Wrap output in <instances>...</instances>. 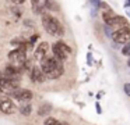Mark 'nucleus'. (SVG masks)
I'll list each match as a JSON object with an SVG mask.
<instances>
[{"label":"nucleus","instance_id":"1","mask_svg":"<svg viewBox=\"0 0 130 125\" xmlns=\"http://www.w3.org/2000/svg\"><path fill=\"white\" fill-rule=\"evenodd\" d=\"M41 68L45 72L46 78H49V79H57L64 72L63 61L56 58L55 56H45L41 60Z\"/></svg>","mask_w":130,"mask_h":125},{"label":"nucleus","instance_id":"2","mask_svg":"<svg viewBox=\"0 0 130 125\" xmlns=\"http://www.w3.org/2000/svg\"><path fill=\"white\" fill-rule=\"evenodd\" d=\"M41 17H42V25H43V28H45V31L48 33H51V35H53V36H62L63 33H64L63 25L60 24L59 19L55 18L52 14L43 13Z\"/></svg>","mask_w":130,"mask_h":125},{"label":"nucleus","instance_id":"3","mask_svg":"<svg viewBox=\"0 0 130 125\" xmlns=\"http://www.w3.org/2000/svg\"><path fill=\"white\" fill-rule=\"evenodd\" d=\"M52 52H53L55 57L59 58V60H62V61H66L69 58V56L71 54L70 46H69V44H66L64 42H62V40L53 43V46H52Z\"/></svg>","mask_w":130,"mask_h":125},{"label":"nucleus","instance_id":"4","mask_svg":"<svg viewBox=\"0 0 130 125\" xmlns=\"http://www.w3.org/2000/svg\"><path fill=\"white\" fill-rule=\"evenodd\" d=\"M112 39L115 43L119 44H126L130 40V27L126 28H120V29H116L112 33Z\"/></svg>","mask_w":130,"mask_h":125},{"label":"nucleus","instance_id":"5","mask_svg":"<svg viewBox=\"0 0 130 125\" xmlns=\"http://www.w3.org/2000/svg\"><path fill=\"white\" fill-rule=\"evenodd\" d=\"M7 57H9V60L11 64H14V65H17V67H23L24 63L27 61V53L21 52L20 49H14L9 53Z\"/></svg>","mask_w":130,"mask_h":125},{"label":"nucleus","instance_id":"6","mask_svg":"<svg viewBox=\"0 0 130 125\" xmlns=\"http://www.w3.org/2000/svg\"><path fill=\"white\" fill-rule=\"evenodd\" d=\"M10 96H13L14 99L20 100V102H29V100L34 97V94H32L31 90H28V89H21V88H17L14 92H13Z\"/></svg>","mask_w":130,"mask_h":125},{"label":"nucleus","instance_id":"7","mask_svg":"<svg viewBox=\"0 0 130 125\" xmlns=\"http://www.w3.org/2000/svg\"><path fill=\"white\" fill-rule=\"evenodd\" d=\"M0 111L4 114H13L15 111V106L10 97H3L0 100Z\"/></svg>","mask_w":130,"mask_h":125},{"label":"nucleus","instance_id":"8","mask_svg":"<svg viewBox=\"0 0 130 125\" xmlns=\"http://www.w3.org/2000/svg\"><path fill=\"white\" fill-rule=\"evenodd\" d=\"M29 77H31V79L34 81V82H38V83H42L46 81V75H45V72L42 71L41 65H35L34 68H32V71L29 72Z\"/></svg>","mask_w":130,"mask_h":125},{"label":"nucleus","instance_id":"9","mask_svg":"<svg viewBox=\"0 0 130 125\" xmlns=\"http://www.w3.org/2000/svg\"><path fill=\"white\" fill-rule=\"evenodd\" d=\"M48 50H49V43L48 42H42V43H39L37 46V49H35V53H34L35 58L42 60V58L48 54Z\"/></svg>","mask_w":130,"mask_h":125},{"label":"nucleus","instance_id":"10","mask_svg":"<svg viewBox=\"0 0 130 125\" xmlns=\"http://www.w3.org/2000/svg\"><path fill=\"white\" fill-rule=\"evenodd\" d=\"M32 2V7H34V13L35 14H41L49 6V0H31Z\"/></svg>","mask_w":130,"mask_h":125},{"label":"nucleus","instance_id":"11","mask_svg":"<svg viewBox=\"0 0 130 125\" xmlns=\"http://www.w3.org/2000/svg\"><path fill=\"white\" fill-rule=\"evenodd\" d=\"M110 27L116 28V29H120V28H126L129 27V22H127V19L124 18V17L122 15H116L115 18H113L112 24H110Z\"/></svg>","mask_w":130,"mask_h":125},{"label":"nucleus","instance_id":"12","mask_svg":"<svg viewBox=\"0 0 130 125\" xmlns=\"http://www.w3.org/2000/svg\"><path fill=\"white\" fill-rule=\"evenodd\" d=\"M115 13L112 11V8H105L104 11H102V19H104V22L108 25V27H110V24H112L113 18H115Z\"/></svg>","mask_w":130,"mask_h":125},{"label":"nucleus","instance_id":"13","mask_svg":"<svg viewBox=\"0 0 130 125\" xmlns=\"http://www.w3.org/2000/svg\"><path fill=\"white\" fill-rule=\"evenodd\" d=\"M51 110H52L51 104H42L39 108H38V114H39L41 117H45V115H48V114L51 113Z\"/></svg>","mask_w":130,"mask_h":125},{"label":"nucleus","instance_id":"14","mask_svg":"<svg viewBox=\"0 0 130 125\" xmlns=\"http://www.w3.org/2000/svg\"><path fill=\"white\" fill-rule=\"evenodd\" d=\"M20 113L23 114V115L28 117L29 114L32 113V106H31V104H24V106H21V107H20Z\"/></svg>","mask_w":130,"mask_h":125},{"label":"nucleus","instance_id":"15","mask_svg":"<svg viewBox=\"0 0 130 125\" xmlns=\"http://www.w3.org/2000/svg\"><path fill=\"white\" fill-rule=\"evenodd\" d=\"M43 125H60V122L56 118H53V117H48L45 119V122H43Z\"/></svg>","mask_w":130,"mask_h":125},{"label":"nucleus","instance_id":"16","mask_svg":"<svg viewBox=\"0 0 130 125\" xmlns=\"http://www.w3.org/2000/svg\"><path fill=\"white\" fill-rule=\"evenodd\" d=\"M122 54H123V56H127V57H130V40L127 42V43L124 44L123 47H122Z\"/></svg>","mask_w":130,"mask_h":125},{"label":"nucleus","instance_id":"17","mask_svg":"<svg viewBox=\"0 0 130 125\" xmlns=\"http://www.w3.org/2000/svg\"><path fill=\"white\" fill-rule=\"evenodd\" d=\"M123 90H124V93H126L127 96H130V83H124Z\"/></svg>","mask_w":130,"mask_h":125},{"label":"nucleus","instance_id":"18","mask_svg":"<svg viewBox=\"0 0 130 125\" xmlns=\"http://www.w3.org/2000/svg\"><path fill=\"white\" fill-rule=\"evenodd\" d=\"M91 3L94 4V7H95V10H98V8L101 7V0H91Z\"/></svg>","mask_w":130,"mask_h":125},{"label":"nucleus","instance_id":"19","mask_svg":"<svg viewBox=\"0 0 130 125\" xmlns=\"http://www.w3.org/2000/svg\"><path fill=\"white\" fill-rule=\"evenodd\" d=\"M14 4H23V3H25V0H11Z\"/></svg>","mask_w":130,"mask_h":125},{"label":"nucleus","instance_id":"20","mask_svg":"<svg viewBox=\"0 0 130 125\" xmlns=\"http://www.w3.org/2000/svg\"><path fill=\"white\" fill-rule=\"evenodd\" d=\"M95 107H96V113H98V114H101V113H102V110H101V106H99V103H96V104H95Z\"/></svg>","mask_w":130,"mask_h":125},{"label":"nucleus","instance_id":"21","mask_svg":"<svg viewBox=\"0 0 130 125\" xmlns=\"http://www.w3.org/2000/svg\"><path fill=\"white\" fill-rule=\"evenodd\" d=\"M60 125H69L67 122H60Z\"/></svg>","mask_w":130,"mask_h":125},{"label":"nucleus","instance_id":"22","mask_svg":"<svg viewBox=\"0 0 130 125\" xmlns=\"http://www.w3.org/2000/svg\"><path fill=\"white\" fill-rule=\"evenodd\" d=\"M127 65L130 67V57H129V60H127Z\"/></svg>","mask_w":130,"mask_h":125},{"label":"nucleus","instance_id":"23","mask_svg":"<svg viewBox=\"0 0 130 125\" xmlns=\"http://www.w3.org/2000/svg\"><path fill=\"white\" fill-rule=\"evenodd\" d=\"M0 94H2V88H0Z\"/></svg>","mask_w":130,"mask_h":125}]
</instances>
